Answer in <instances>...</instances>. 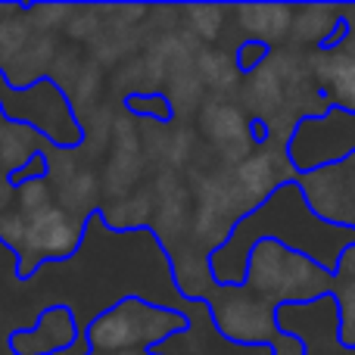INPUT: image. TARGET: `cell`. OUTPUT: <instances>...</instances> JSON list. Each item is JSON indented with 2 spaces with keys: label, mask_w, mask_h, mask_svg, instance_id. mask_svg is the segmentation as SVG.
I'll use <instances>...</instances> for the list:
<instances>
[{
  "label": "cell",
  "mask_w": 355,
  "mask_h": 355,
  "mask_svg": "<svg viewBox=\"0 0 355 355\" xmlns=\"http://www.w3.org/2000/svg\"><path fill=\"white\" fill-rule=\"evenodd\" d=\"M19 200H22L19 212L0 215V243L16 259L19 284L31 281L35 271L47 268V265H62L78 256L87 225H94L103 215L97 209L91 218H72L62 209H56L50 202L53 196L47 193V178L22 184Z\"/></svg>",
  "instance_id": "cell-1"
},
{
  "label": "cell",
  "mask_w": 355,
  "mask_h": 355,
  "mask_svg": "<svg viewBox=\"0 0 355 355\" xmlns=\"http://www.w3.org/2000/svg\"><path fill=\"white\" fill-rule=\"evenodd\" d=\"M262 306L275 309L281 321L284 309H306L337 293L334 265L296 250L281 237H262L252 243L246 259V281L240 284Z\"/></svg>",
  "instance_id": "cell-2"
},
{
  "label": "cell",
  "mask_w": 355,
  "mask_h": 355,
  "mask_svg": "<svg viewBox=\"0 0 355 355\" xmlns=\"http://www.w3.org/2000/svg\"><path fill=\"white\" fill-rule=\"evenodd\" d=\"M187 302L206 306L215 334L231 346H268L271 355H309L306 337L296 331H284L277 312L256 300L240 284H218L209 277L206 290H193L184 296Z\"/></svg>",
  "instance_id": "cell-3"
},
{
  "label": "cell",
  "mask_w": 355,
  "mask_h": 355,
  "mask_svg": "<svg viewBox=\"0 0 355 355\" xmlns=\"http://www.w3.org/2000/svg\"><path fill=\"white\" fill-rule=\"evenodd\" d=\"M193 327L184 309L150 302L137 293L122 296L106 306L85 324V340L91 352L119 355V352H153L168 340L181 337Z\"/></svg>",
  "instance_id": "cell-4"
},
{
  "label": "cell",
  "mask_w": 355,
  "mask_h": 355,
  "mask_svg": "<svg viewBox=\"0 0 355 355\" xmlns=\"http://www.w3.org/2000/svg\"><path fill=\"white\" fill-rule=\"evenodd\" d=\"M85 340V324L78 321L72 306L50 302L37 312L31 327H12L6 334L10 355H60Z\"/></svg>",
  "instance_id": "cell-5"
},
{
  "label": "cell",
  "mask_w": 355,
  "mask_h": 355,
  "mask_svg": "<svg viewBox=\"0 0 355 355\" xmlns=\"http://www.w3.org/2000/svg\"><path fill=\"white\" fill-rule=\"evenodd\" d=\"M337 293H334V309H337V346L346 352H355V237L340 246L337 262Z\"/></svg>",
  "instance_id": "cell-6"
},
{
  "label": "cell",
  "mask_w": 355,
  "mask_h": 355,
  "mask_svg": "<svg viewBox=\"0 0 355 355\" xmlns=\"http://www.w3.org/2000/svg\"><path fill=\"white\" fill-rule=\"evenodd\" d=\"M122 106L128 112H135L137 119H147V122H159V125H166V122H172V116H175V110H172V103H168V97L162 91H131V94H125V100H122Z\"/></svg>",
  "instance_id": "cell-7"
},
{
  "label": "cell",
  "mask_w": 355,
  "mask_h": 355,
  "mask_svg": "<svg viewBox=\"0 0 355 355\" xmlns=\"http://www.w3.org/2000/svg\"><path fill=\"white\" fill-rule=\"evenodd\" d=\"M271 53H275L271 44L246 37V41H240L237 47H234V69H237L240 75H250V72H256L265 60H271Z\"/></svg>",
  "instance_id": "cell-8"
},
{
  "label": "cell",
  "mask_w": 355,
  "mask_h": 355,
  "mask_svg": "<svg viewBox=\"0 0 355 355\" xmlns=\"http://www.w3.org/2000/svg\"><path fill=\"white\" fill-rule=\"evenodd\" d=\"M91 355H97V352H91ZM119 355H156V352H119Z\"/></svg>",
  "instance_id": "cell-9"
}]
</instances>
